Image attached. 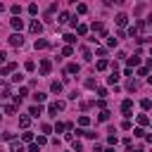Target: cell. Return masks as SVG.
<instances>
[{"mask_svg":"<svg viewBox=\"0 0 152 152\" xmlns=\"http://www.w3.org/2000/svg\"><path fill=\"white\" fill-rule=\"evenodd\" d=\"M86 88H95V78H86Z\"/></svg>","mask_w":152,"mask_h":152,"instance_id":"28","label":"cell"},{"mask_svg":"<svg viewBox=\"0 0 152 152\" xmlns=\"http://www.w3.org/2000/svg\"><path fill=\"white\" fill-rule=\"evenodd\" d=\"M17 67V64H7V67H3V71H0V76H5V74H10V71L12 69H14Z\"/></svg>","mask_w":152,"mask_h":152,"instance_id":"18","label":"cell"},{"mask_svg":"<svg viewBox=\"0 0 152 152\" xmlns=\"http://www.w3.org/2000/svg\"><path fill=\"white\" fill-rule=\"evenodd\" d=\"M138 76H147V67H140V69H138Z\"/></svg>","mask_w":152,"mask_h":152,"instance_id":"32","label":"cell"},{"mask_svg":"<svg viewBox=\"0 0 152 152\" xmlns=\"http://www.w3.org/2000/svg\"><path fill=\"white\" fill-rule=\"evenodd\" d=\"M45 143H48V138H45V136H38V143H36V145H45Z\"/></svg>","mask_w":152,"mask_h":152,"instance_id":"33","label":"cell"},{"mask_svg":"<svg viewBox=\"0 0 152 152\" xmlns=\"http://www.w3.org/2000/svg\"><path fill=\"white\" fill-rule=\"evenodd\" d=\"M95 67L100 69V71H105V69L109 67V62H107V59H97V64H95Z\"/></svg>","mask_w":152,"mask_h":152,"instance_id":"13","label":"cell"},{"mask_svg":"<svg viewBox=\"0 0 152 152\" xmlns=\"http://www.w3.org/2000/svg\"><path fill=\"white\" fill-rule=\"evenodd\" d=\"M29 114L38 119V116H41V114H43V107H41V105H34V107H31V109H29Z\"/></svg>","mask_w":152,"mask_h":152,"instance_id":"6","label":"cell"},{"mask_svg":"<svg viewBox=\"0 0 152 152\" xmlns=\"http://www.w3.org/2000/svg\"><path fill=\"white\" fill-rule=\"evenodd\" d=\"M5 114H14V105H7V107H5Z\"/></svg>","mask_w":152,"mask_h":152,"instance_id":"30","label":"cell"},{"mask_svg":"<svg viewBox=\"0 0 152 152\" xmlns=\"http://www.w3.org/2000/svg\"><path fill=\"white\" fill-rule=\"evenodd\" d=\"M126 0H105V5H124Z\"/></svg>","mask_w":152,"mask_h":152,"instance_id":"25","label":"cell"},{"mask_svg":"<svg viewBox=\"0 0 152 152\" xmlns=\"http://www.w3.org/2000/svg\"><path fill=\"white\" fill-rule=\"evenodd\" d=\"M10 45H14V48H22V45H24L22 34H12V36H10Z\"/></svg>","mask_w":152,"mask_h":152,"instance_id":"2","label":"cell"},{"mask_svg":"<svg viewBox=\"0 0 152 152\" xmlns=\"http://www.w3.org/2000/svg\"><path fill=\"white\" fill-rule=\"evenodd\" d=\"M140 107H143V109H150V107H152V102L145 97V100H140Z\"/></svg>","mask_w":152,"mask_h":152,"instance_id":"24","label":"cell"},{"mask_svg":"<svg viewBox=\"0 0 152 152\" xmlns=\"http://www.w3.org/2000/svg\"><path fill=\"white\" fill-rule=\"evenodd\" d=\"M133 152H143V150H133Z\"/></svg>","mask_w":152,"mask_h":152,"instance_id":"39","label":"cell"},{"mask_svg":"<svg viewBox=\"0 0 152 152\" xmlns=\"http://www.w3.org/2000/svg\"><path fill=\"white\" fill-rule=\"evenodd\" d=\"M29 124H31V119H29V116H19V126H22V128H26Z\"/></svg>","mask_w":152,"mask_h":152,"instance_id":"15","label":"cell"},{"mask_svg":"<svg viewBox=\"0 0 152 152\" xmlns=\"http://www.w3.org/2000/svg\"><path fill=\"white\" fill-rule=\"evenodd\" d=\"M50 90H52V93H62V83H59V81H52V83H50Z\"/></svg>","mask_w":152,"mask_h":152,"instance_id":"10","label":"cell"},{"mask_svg":"<svg viewBox=\"0 0 152 152\" xmlns=\"http://www.w3.org/2000/svg\"><path fill=\"white\" fill-rule=\"evenodd\" d=\"M138 64H140V57H138V55L128 59V69H131V67H138Z\"/></svg>","mask_w":152,"mask_h":152,"instance_id":"16","label":"cell"},{"mask_svg":"<svg viewBox=\"0 0 152 152\" xmlns=\"http://www.w3.org/2000/svg\"><path fill=\"white\" fill-rule=\"evenodd\" d=\"M29 152H41V145H31V147H29Z\"/></svg>","mask_w":152,"mask_h":152,"instance_id":"36","label":"cell"},{"mask_svg":"<svg viewBox=\"0 0 152 152\" xmlns=\"http://www.w3.org/2000/svg\"><path fill=\"white\" fill-rule=\"evenodd\" d=\"M5 59H7V55H5V52H3V50H0V64H3V62H5Z\"/></svg>","mask_w":152,"mask_h":152,"instance_id":"37","label":"cell"},{"mask_svg":"<svg viewBox=\"0 0 152 152\" xmlns=\"http://www.w3.org/2000/svg\"><path fill=\"white\" fill-rule=\"evenodd\" d=\"M10 152H24V145H22V143H17V140H12Z\"/></svg>","mask_w":152,"mask_h":152,"instance_id":"7","label":"cell"},{"mask_svg":"<svg viewBox=\"0 0 152 152\" xmlns=\"http://www.w3.org/2000/svg\"><path fill=\"white\" fill-rule=\"evenodd\" d=\"M105 152H114V147H107V150H105Z\"/></svg>","mask_w":152,"mask_h":152,"instance_id":"38","label":"cell"},{"mask_svg":"<svg viewBox=\"0 0 152 152\" xmlns=\"http://www.w3.org/2000/svg\"><path fill=\"white\" fill-rule=\"evenodd\" d=\"M64 41H67V43H76V36L74 34H67V36H64Z\"/></svg>","mask_w":152,"mask_h":152,"instance_id":"27","label":"cell"},{"mask_svg":"<svg viewBox=\"0 0 152 152\" xmlns=\"http://www.w3.org/2000/svg\"><path fill=\"white\" fill-rule=\"evenodd\" d=\"M45 97H48L45 93H36V95H34V100H36V102H45Z\"/></svg>","mask_w":152,"mask_h":152,"instance_id":"21","label":"cell"},{"mask_svg":"<svg viewBox=\"0 0 152 152\" xmlns=\"http://www.w3.org/2000/svg\"><path fill=\"white\" fill-rule=\"evenodd\" d=\"M76 12H78V14H86V12H88V5H86V3H78V5H76Z\"/></svg>","mask_w":152,"mask_h":152,"instance_id":"14","label":"cell"},{"mask_svg":"<svg viewBox=\"0 0 152 152\" xmlns=\"http://www.w3.org/2000/svg\"><path fill=\"white\" fill-rule=\"evenodd\" d=\"M34 45H36V50H45V48H50V43H48V41H43V38H41V41H36Z\"/></svg>","mask_w":152,"mask_h":152,"instance_id":"9","label":"cell"},{"mask_svg":"<svg viewBox=\"0 0 152 152\" xmlns=\"http://www.w3.org/2000/svg\"><path fill=\"white\" fill-rule=\"evenodd\" d=\"M29 31H31V34H41V31H43V24L36 19V22H31V24H29Z\"/></svg>","mask_w":152,"mask_h":152,"instance_id":"4","label":"cell"},{"mask_svg":"<svg viewBox=\"0 0 152 152\" xmlns=\"http://www.w3.org/2000/svg\"><path fill=\"white\" fill-rule=\"evenodd\" d=\"M138 124H140V126H147V124H150V119L145 116V114H138Z\"/></svg>","mask_w":152,"mask_h":152,"instance_id":"17","label":"cell"},{"mask_svg":"<svg viewBox=\"0 0 152 152\" xmlns=\"http://www.w3.org/2000/svg\"><path fill=\"white\" fill-rule=\"evenodd\" d=\"M76 29H78V36H83V34H86V31H88V29H86V26H83V24H78V26H76Z\"/></svg>","mask_w":152,"mask_h":152,"instance_id":"31","label":"cell"},{"mask_svg":"<svg viewBox=\"0 0 152 152\" xmlns=\"http://www.w3.org/2000/svg\"><path fill=\"white\" fill-rule=\"evenodd\" d=\"M78 124H81V126H88L90 119H88V116H81V119H78Z\"/></svg>","mask_w":152,"mask_h":152,"instance_id":"29","label":"cell"},{"mask_svg":"<svg viewBox=\"0 0 152 152\" xmlns=\"http://www.w3.org/2000/svg\"><path fill=\"white\" fill-rule=\"evenodd\" d=\"M97 119H100V121H109V112H107V109H102V112H100V116H97Z\"/></svg>","mask_w":152,"mask_h":152,"instance_id":"20","label":"cell"},{"mask_svg":"<svg viewBox=\"0 0 152 152\" xmlns=\"http://www.w3.org/2000/svg\"><path fill=\"white\" fill-rule=\"evenodd\" d=\"M24 143H31V140H34V133H31V131H24Z\"/></svg>","mask_w":152,"mask_h":152,"instance_id":"19","label":"cell"},{"mask_svg":"<svg viewBox=\"0 0 152 152\" xmlns=\"http://www.w3.org/2000/svg\"><path fill=\"white\" fill-rule=\"evenodd\" d=\"M41 74H45V76L50 74V62H48V59H43V62H41Z\"/></svg>","mask_w":152,"mask_h":152,"instance_id":"8","label":"cell"},{"mask_svg":"<svg viewBox=\"0 0 152 152\" xmlns=\"http://www.w3.org/2000/svg\"><path fill=\"white\" fill-rule=\"evenodd\" d=\"M121 109H124V116H133V114H131V109H133V100H128V97H126V100H124L121 102Z\"/></svg>","mask_w":152,"mask_h":152,"instance_id":"1","label":"cell"},{"mask_svg":"<svg viewBox=\"0 0 152 152\" xmlns=\"http://www.w3.org/2000/svg\"><path fill=\"white\" fill-rule=\"evenodd\" d=\"M10 24H12V29H17V31H22V29H24V19H19V17H14Z\"/></svg>","mask_w":152,"mask_h":152,"instance_id":"5","label":"cell"},{"mask_svg":"<svg viewBox=\"0 0 152 152\" xmlns=\"http://www.w3.org/2000/svg\"><path fill=\"white\" fill-rule=\"evenodd\" d=\"M59 109H64V102H62V100H57V102H52V105H50V107H48V112H50V114H52V116H55V114H57V112H59Z\"/></svg>","mask_w":152,"mask_h":152,"instance_id":"3","label":"cell"},{"mask_svg":"<svg viewBox=\"0 0 152 152\" xmlns=\"http://www.w3.org/2000/svg\"><path fill=\"white\" fill-rule=\"evenodd\" d=\"M119 78H121V76H119V71H116V69H114V71H112V76H109V78H107V81H109V83H112V86H114V83H119Z\"/></svg>","mask_w":152,"mask_h":152,"instance_id":"12","label":"cell"},{"mask_svg":"<svg viewBox=\"0 0 152 152\" xmlns=\"http://www.w3.org/2000/svg\"><path fill=\"white\" fill-rule=\"evenodd\" d=\"M78 69H81L78 64H69V69H67V71H69V74H78Z\"/></svg>","mask_w":152,"mask_h":152,"instance_id":"23","label":"cell"},{"mask_svg":"<svg viewBox=\"0 0 152 152\" xmlns=\"http://www.w3.org/2000/svg\"><path fill=\"white\" fill-rule=\"evenodd\" d=\"M83 59H93V55H90V50H86V48H83Z\"/></svg>","mask_w":152,"mask_h":152,"instance_id":"34","label":"cell"},{"mask_svg":"<svg viewBox=\"0 0 152 152\" xmlns=\"http://www.w3.org/2000/svg\"><path fill=\"white\" fill-rule=\"evenodd\" d=\"M116 24H119V26H126V24H128V17H126V14H116Z\"/></svg>","mask_w":152,"mask_h":152,"instance_id":"11","label":"cell"},{"mask_svg":"<svg viewBox=\"0 0 152 152\" xmlns=\"http://www.w3.org/2000/svg\"><path fill=\"white\" fill-rule=\"evenodd\" d=\"M57 22H59V24H67V22H69V14H67V12H62V14H59V19H57Z\"/></svg>","mask_w":152,"mask_h":152,"instance_id":"22","label":"cell"},{"mask_svg":"<svg viewBox=\"0 0 152 152\" xmlns=\"http://www.w3.org/2000/svg\"><path fill=\"white\" fill-rule=\"evenodd\" d=\"M133 136H138V138H143V136H145V131H143V128H136V131H133Z\"/></svg>","mask_w":152,"mask_h":152,"instance_id":"35","label":"cell"},{"mask_svg":"<svg viewBox=\"0 0 152 152\" xmlns=\"http://www.w3.org/2000/svg\"><path fill=\"white\" fill-rule=\"evenodd\" d=\"M62 131H64V124L57 121V124H55V133H62Z\"/></svg>","mask_w":152,"mask_h":152,"instance_id":"26","label":"cell"}]
</instances>
